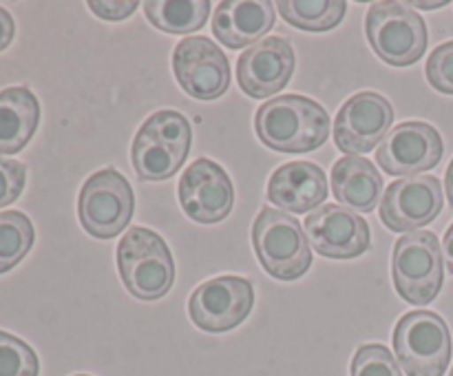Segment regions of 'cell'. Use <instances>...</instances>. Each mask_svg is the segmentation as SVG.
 <instances>
[{"label": "cell", "mask_w": 453, "mask_h": 376, "mask_svg": "<svg viewBox=\"0 0 453 376\" xmlns=\"http://www.w3.org/2000/svg\"><path fill=\"white\" fill-rule=\"evenodd\" d=\"M327 197L326 173L319 164L290 162L279 166L268 181V199L281 211L303 215L321 208Z\"/></svg>", "instance_id": "18"}, {"label": "cell", "mask_w": 453, "mask_h": 376, "mask_svg": "<svg viewBox=\"0 0 453 376\" xmlns=\"http://www.w3.org/2000/svg\"><path fill=\"white\" fill-rule=\"evenodd\" d=\"M27 181V166L18 159L0 157V208L20 197Z\"/></svg>", "instance_id": "27"}, {"label": "cell", "mask_w": 453, "mask_h": 376, "mask_svg": "<svg viewBox=\"0 0 453 376\" xmlns=\"http://www.w3.org/2000/svg\"><path fill=\"white\" fill-rule=\"evenodd\" d=\"M394 122V109L388 97L363 91L341 106L334 119V144L348 157L370 153L385 140Z\"/></svg>", "instance_id": "12"}, {"label": "cell", "mask_w": 453, "mask_h": 376, "mask_svg": "<svg viewBox=\"0 0 453 376\" xmlns=\"http://www.w3.org/2000/svg\"><path fill=\"white\" fill-rule=\"evenodd\" d=\"M447 3H414L411 4V7H416V9H441V7H445Z\"/></svg>", "instance_id": "32"}, {"label": "cell", "mask_w": 453, "mask_h": 376, "mask_svg": "<svg viewBox=\"0 0 453 376\" xmlns=\"http://www.w3.org/2000/svg\"><path fill=\"white\" fill-rule=\"evenodd\" d=\"M13 34H16V25H13L12 13L0 7V51H4L12 44Z\"/></svg>", "instance_id": "29"}, {"label": "cell", "mask_w": 453, "mask_h": 376, "mask_svg": "<svg viewBox=\"0 0 453 376\" xmlns=\"http://www.w3.org/2000/svg\"><path fill=\"white\" fill-rule=\"evenodd\" d=\"M173 71L180 87L195 100H217L230 87L228 58L203 35H190L177 44L173 51Z\"/></svg>", "instance_id": "10"}, {"label": "cell", "mask_w": 453, "mask_h": 376, "mask_svg": "<svg viewBox=\"0 0 453 376\" xmlns=\"http://www.w3.org/2000/svg\"><path fill=\"white\" fill-rule=\"evenodd\" d=\"M137 7H140L137 3H119V0L118 3H109V0H106V3H97V0H91V3H88V9H91L97 18L113 22L128 18Z\"/></svg>", "instance_id": "28"}, {"label": "cell", "mask_w": 453, "mask_h": 376, "mask_svg": "<svg viewBox=\"0 0 453 376\" xmlns=\"http://www.w3.org/2000/svg\"><path fill=\"white\" fill-rule=\"evenodd\" d=\"M75 376H88V374H75Z\"/></svg>", "instance_id": "33"}, {"label": "cell", "mask_w": 453, "mask_h": 376, "mask_svg": "<svg viewBox=\"0 0 453 376\" xmlns=\"http://www.w3.org/2000/svg\"><path fill=\"white\" fill-rule=\"evenodd\" d=\"M257 137L279 153H310L326 144L330 115L305 96H279L265 100L255 115Z\"/></svg>", "instance_id": "1"}, {"label": "cell", "mask_w": 453, "mask_h": 376, "mask_svg": "<svg viewBox=\"0 0 453 376\" xmlns=\"http://www.w3.org/2000/svg\"><path fill=\"white\" fill-rule=\"evenodd\" d=\"M445 190H447V197H449V203L453 206V159L447 168V177H445Z\"/></svg>", "instance_id": "31"}, {"label": "cell", "mask_w": 453, "mask_h": 376, "mask_svg": "<svg viewBox=\"0 0 453 376\" xmlns=\"http://www.w3.org/2000/svg\"><path fill=\"white\" fill-rule=\"evenodd\" d=\"M394 352L407 376H442L451 361V332L445 318L414 310L394 327Z\"/></svg>", "instance_id": "6"}, {"label": "cell", "mask_w": 453, "mask_h": 376, "mask_svg": "<svg viewBox=\"0 0 453 376\" xmlns=\"http://www.w3.org/2000/svg\"><path fill=\"white\" fill-rule=\"evenodd\" d=\"M380 190L383 177L370 159L345 155L332 168V193L348 211L372 212L379 206Z\"/></svg>", "instance_id": "19"}, {"label": "cell", "mask_w": 453, "mask_h": 376, "mask_svg": "<svg viewBox=\"0 0 453 376\" xmlns=\"http://www.w3.org/2000/svg\"><path fill=\"white\" fill-rule=\"evenodd\" d=\"M427 80L436 91L453 96V40L441 44L427 60Z\"/></svg>", "instance_id": "26"}, {"label": "cell", "mask_w": 453, "mask_h": 376, "mask_svg": "<svg viewBox=\"0 0 453 376\" xmlns=\"http://www.w3.org/2000/svg\"><path fill=\"white\" fill-rule=\"evenodd\" d=\"M34 224L20 211L0 212V274L16 268L34 246Z\"/></svg>", "instance_id": "23"}, {"label": "cell", "mask_w": 453, "mask_h": 376, "mask_svg": "<svg viewBox=\"0 0 453 376\" xmlns=\"http://www.w3.org/2000/svg\"><path fill=\"white\" fill-rule=\"evenodd\" d=\"M279 13L303 31H330L343 20L348 4L341 0H281Z\"/></svg>", "instance_id": "22"}, {"label": "cell", "mask_w": 453, "mask_h": 376, "mask_svg": "<svg viewBox=\"0 0 453 376\" xmlns=\"http://www.w3.org/2000/svg\"><path fill=\"white\" fill-rule=\"evenodd\" d=\"M442 257H445L447 268H449V272L453 274V224L445 233V239H442Z\"/></svg>", "instance_id": "30"}, {"label": "cell", "mask_w": 453, "mask_h": 376, "mask_svg": "<svg viewBox=\"0 0 453 376\" xmlns=\"http://www.w3.org/2000/svg\"><path fill=\"white\" fill-rule=\"evenodd\" d=\"M40 363L34 348L0 330V376H38Z\"/></svg>", "instance_id": "24"}, {"label": "cell", "mask_w": 453, "mask_h": 376, "mask_svg": "<svg viewBox=\"0 0 453 376\" xmlns=\"http://www.w3.org/2000/svg\"><path fill=\"white\" fill-rule=\"evenodd\" d=\"M135 211V195L127 177L115 168H102L82 184L78 197L80 224L91 237L113 239Z\"/></svg>", "instance_id": "8"}, {"label": "cell", "mask_w": 453, "mask_h": 376, "mask_svg": "<svg viewBox=\"0 0 453 376\" xmlns=\"http://www.w3.org/2000/svg\"><path fill=\"white\" fill-rule=\"evenodd\" d=\"M303 224L310 246L330 259H354L372 246L370 224L343 206L327 203L317 208Z\"/></svg>", "instance_id": "13"}, {"label": "cell", "mask_w": 453, "mask_h": 376, "mask_svg": "<svg viewBox=\"0 0 453 376\" xmlns=\"http://www.w3.org/2000/svg\"><path fill=\"white\" fill-rule=\"evenodd\" d=\"M118 270L124 288L135 299L157 301L175 281V259L162 234L133 226L118 246Z\"/></svg>", "instance_id": "2"}, {"label": "cell", "mask_w": 453, "mask_h": 376, "mask_svg": "<svg viewBox=\"0 0 453 376\" xmlns=\"http://www.w3.org/2000/svg\"><path fill=\"white\" fill-rule=\"evenodd\" d=\"M144 13L150 25L166 34H193L206 25L211 16L208 0H149L144 3Z\"/></svg>", "instance_id": "21"}, {"label": "cell", "mask_w": 453, "mask_h": 376, "mask_svg": "<svg viewBox=\"0 0 453 376\" xmlns=\"http://www.w3.org/2000/svg\"><path fill=\"white\" fill-rule=\"evenodd\" d=\"M349 372L352 376H403L396 358L380 343L361 345L354 354Z\"/></svg>", "instance_id": "25"}, {"label": "cell", "mask_w": 453, "mask_h": 376, "mask_svg": "<svg viewBox=\"0 0 453 376\" xmlns=\"http://www.w3.org/2000/svg\"><path fill=\"white\" fill-rule=\"evenodd\" d=\"M193 140L190 122L180 111L164 109L150 115L133 140L131 157L137 177L144 181H164L180 171Z\"/></svg>", "instance_id": "3"}, {"label": "cell", "mask_w": 453, "mask_h": 376, "mask_svg": "<svg viewBox=\"0 0 453 376\" xmlns=\"http://www.w3.org/2000/svg\"><path fill=\"white\" fill-rule=\"evenodd\" d=\"M180 203L197 224H217L233 211L234 188L219 164L195 159L180 180Z\"/></svg>", "instance_id": "15"}, {"label": "cell", "mask_w": 453, "mask_h": 376, "mask_svg": "<svg viewBox=\"0 0 453 376\" xmlns=\"http://www.w3.org/2000/svg\"><path fill=\"white\" fill-rule=\"evenodd\" d=\"M255 303V288L246 277L221 274L202 283L188 299V314L203 332H228L246 321Z\"/></svg>", "instance_id": "9"}, {"label": "cell", "mask_w": 453, "mask_h": 376, "mask_svg": "<svg viewBox=\"0 0 453 376\" xmlns=\"http://www.w3.org/2000/svg\"><path fill=\"white\" fill-rule=\"evenodd\" d=\"M252 246L261 268L279 281H295L312 265L305 228L288 212L264 208L252 224Z\"/></svg>", "instance_id": "4"}, {"label": "cell", "mask_w": 453, "mask_h": 376, "mask_svg": "<svg viewBox=\"0 0 453 376\" xmlns=\"http://www.w3.org/2000/svg\"><path fill=\"white\" fill-rule=\"evenodd\" d=\"M40 122L38 97L27 87L0 91V155L25 149Z\"/></svg>", "instance_id": "20"}, {"label": "cell", "mask_w": 453, "mask_h": 376, "mask_svg": "<svg viewBox=\"0 0 453 376\" xmlns=\"http://www.w3.org/2000/svg\"><path fill=\"white\" fill-rule=\"evenodd\" d=\"M295 73V49L281 35H270L239 56L237 80L246 96L265 100L281 91Z\"/></svg>", "instance_id": "16"}, {"label": "cell", "mask_w": 453, "mask_h": 376, "mask_svg": "<svg viewBox=\"0 0 453 376\" xmlns=\"http://www.w3.org/2000/svg\"><path fill=\"white\" fill-rule=\"evenodd\" d=\"M442 137L427 122H403L388 133L376 150V162L389 175H418L442 159Z\"/></svg>", "instance_id": "14"}, {"label": "cell", "mask_w": 453, "mask_h": 376, "mask_svg": "<svg viewBox=\"0 0 453 376\" xmlns=\"http://www.w3.org/2000/svg\"><path fill=\"white\" fill-rule=\"evenodd\" d=\"M449 376H453V370H451V374H449Z\"/></svg>", "instance_id": "34"}, {"label": "cell", "mask_w": 453, "mask_h": 376, "mask_svg": "<svg viewBox=\"0 0 453 376\" xmlns=\"http://www.w3.org/2000/svg\"><path fill=\"white\" fill-rule=\"evenodd\" d=\"M445 193L434 175H411L392 181L380 202V219L394 233H416L442 211Z\"/></svg>", "instance_id": "11"}, {"label": "cell", "mask_w": 453, "mask_h": 376, "mask_svg": "<svg viewBox=\"0 0 453 376\" xmlns=\"http://www.w3.org/2000/svg\"><path fill=\"white\" fill-rule=\"evenodd\" d=\"M277 20V4L268 0H226L217 4L212 34L228 49H248L261 42Z\"/></svg>", "instance_id": "17"}, {"label": "cell", "mask_w": 453, "mask_h": 376, "mask_svg": "<svg viewBox=\"0 0 453 376\" xmlns=\"http://www.w3.org/2000/svg\"><path fill=\"white\" fill-rule=\"evenodd\" d=\"M365 34L376 56L392 66H410L427 49V25L407 3H374L365 16Z\"/></svg>", "instance_id": "7"}, {"label": "cell", "mask_w": 453, "mask_h": 376, "mask_svg": "<svg viewBox=\"0 0 453 376\" xmlns=\"http://www.w3.org/2000/svg\"><path fill=\"white\" fill-rule=\"evenodd\" d=\"M392 277L407 303H432L445 281V257L436 234L429 230L403 234L394 246Z\"/></svg>", "instance_id": "5"}]
</instances>
